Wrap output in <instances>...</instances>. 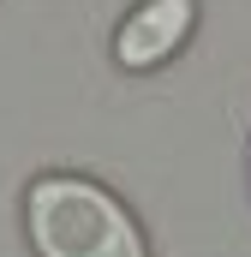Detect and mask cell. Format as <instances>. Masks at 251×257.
I'll list each match as a JSON object with an SVG mask.
<instances>
[{"label":"cell","mask_w":251,"mask_h":257,"mask_svg":"<svg viewBox=\"0 0 251 257\" xmlns=\"http://www.w3.org/2000/svg\"><path fill=\"white\" fill-rule=\"evenodd\" d=\"M36 257H144V233L114 192L84 174H42L24 192Z\"/></svg>","instance_id":"obj_1"},{"label":"cell","mask_w":251,"mask_h":257,"mask_svg":"<svg viewBox=\"0 0 251 257\" xmlns=\"http://www.w3.org/2000/svg\"><path fill=\"white\" fill-rule=\"evenodd\" d=\"M191 18H197V0H144L114 36V60L126 72H150L162 66L180 42L191 36Z\"/></svg>","instance_id":"obj_2"}]
</instances>
